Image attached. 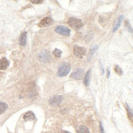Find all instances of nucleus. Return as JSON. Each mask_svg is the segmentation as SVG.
Masks as SVG:
<instances>
[{"instance_id": "obj_1", "label": "nucleus", "mask_w": 133, "mask_h": 133, "mask_svg": "<svg viewBox=\"0 0 133 133\" xmlns=\"http://www.w3.org/2000/svg\"><path fill=\"white\" fill-rule=\"evenodd\" d=\"M71 70V66L68 63L64 62L60 66L58 72V75L60 77H63L68 75Z\"/></svg>"}, {"instance_id": "obj_2", "label": "nucleus", "mask_w": 133, "mask_h": 133, "mask_svg": "<svg viewBox=\"0 0 133 133\" xmlns=\"http://www.w3.org/2000/svg\"><path fill=\"white\" fill-rule=\"evenodd\" d=\"M68 23L71 27L76 30L80 29L83 26L82 20L75 17L69 18L68 19Z\"/></svg>"}, {"instance_id": "obj_3", "label": "nucleus", "mask_w": 133, "mask_h": 133, "mask_svg": "<svg viewBox=\"0 0 133 133\" xmlns=\"http://www.w3.org/2000/svg\"><path fill=\"white\" fill-rule=\"evenodd\" d=\"M74 54L77 58H82L86 55V49L82 46L75 44L74 46Z\"/></svg>"}, {"instance_id": "obj_4", "label": "nucleus", "mask_w": 133, "mask_h": 133, "mask_svg": "<svg viewBox=\"0 0 133 133\" xmlns=\"http://www.w3.org/2000/svg\"><path fill=\"white\" fill-rule=\"evenodd\" d=\"M84 75V70L82 68H77L70 74V77L75 80H81Z\"/></svg>"}, {"instance_id": "obj_5", "label": "nucleus", "mask_w": 133, "mask_h": 133, "mask_svg": "<svg viewBox=\"0 0 133 133\" xmlns=\"http://www.w3.org/2000/svg\"><path fill=\"white\" fill-rule=\"evenodd\" d=\"M55 31L60 35L64 36H69L70 35V30L64 25L57 26L55 29Z\"/></svg>"}, {"instance_id": "obj_6", "label": "nucleus", "mask_w": 133, "mask_h": 133, "mask_svg": "<svg viewBox=\"0 0 133 133\" xmlns=\"http://www.w3.org/2000/svg\"><path fill=\"white\" fill-rule=\"evenodd\" d=\"M63 97L61 96H56L51 98L49 100L50 104L52 106H57L62 103Z\"/></svg>"}, {"instance_id": "obj_7", "label": "nucleus", "mask_w": 133, "mask_h": 133, "mask_svg": "<svg viewBox=\"0 0 133 133\" xmlns=\"http://www.w3.org/2000/svg\"><path fill=\"white\" fill-rule=\"evenodd\" d=\"M51 56L49 52L47 51H44L40 54L39 58L41 62L47 63L51 60Z\"/></svg>"}, {"instance_id": "obj_8", "label": "nucleus", "mask_w": 133, "mask_h": 133, "mask_svg": "<svg viewBox=\"0 0 133 133\" xmlns=\"http://www.w3.org/2000/svg\"><path fill=\"white\" fill-rule=\"evenodd\" d=\"M53 23L54 20L52 18L50 17H46L41 21L39 24L41 26L47 27L52 25Z\"/></svg>"}, {"instance_id": "obj_9", "label": "nucleus", "mask_w": 133, "mask_h": 133, "mask_svg": "<svg viewBox=\"0 0 133 133\" xmlns=\"http://www.w3.org/2000/svg\"><path fill=\"white\" fill-rule=\"evenodd\" d=\"M124 18V16L123 15H120L117 18L116 21L115 22V24L114 25L113 28V32H116L120 27L121 24Z\"/></svg>"}, {"instance_id": "obj_10", "label": "nucleus", "mask_w": 133, "mask_h": 133, "mask_svg": "<svg viewBox=\"0 0 133 133\" xmlns=\"http://www.w3.org/2000/svg\"><path fill=\"white\" fill-rule=\"evenodd\" d=\"M9 62L6 58H3L0 59V70H5L9 66Z\"/></svg>"}, {"instance_id": "obj_11", "label": "nucleus", "mask_w": 133, "mask_h": 133, "mask_svg": "<svg viewBox=\"0 0 133 133\" xmlns=\"http://www.w3.org/2000/svg\"><path fill=\"white\" fill-rule=\"evenodd\" d=\"M27 32H24L21 34L20 36L19 44L22 46H25L26 44L27 37Z\"/></svg>"}, {"instance_id": "obj_12", "label": "nucleus", "mask_w": 133, "mask_h": 133, "mask_svg": "<svg viewBox=\"0 0 133 133\" xmlns=\"http://www.w3.org/2000/svg\"><path fill=\"white\" fill-rule=\"evenodd\" d=\"M91 70L89 69V70L87 71L86 75H85L83 82L86 86H88L89 85L91 77Z\"/></svg>"}, {"instance_id": "obj_13", "label": "nucleus", "mask_w": 133, "mask_h": 133, "mask_svg": "<svg viewBox=\"0 0 133 133\" xmlns=\"http://www.w3.org/2000/svg\"><path fill=\"white\" fill-rule=\"evenodd\" d=\"M23 119L26 121L29 120H33L35 119L36 116L35 114L32 111H29L27 112L23 116Z\"/></svg>"}, {"instance_id": "obj_14", "label": "nucleus", "mask_w": 133, "mask_h": 133, "mask_svg": "<svg viewBox=\"0 0 133 133\" xmlns=\"http://www.w3.org/2000/svg\"><path fill=\"white\" fill-rule=\"evenodd\" d=\"M98 48V47L97 44H94V45H93L91 47V50H90V51L89 55L88 58V60H90L92 59V58L94 56L95 53L97 51Z\"/></svg>"}, {"instance_id": "obj_15", "label": "nucleus", "mask_w": 133, "mask_h": 133, "mask_svg": "<svg viewBox=\"0 0 133 133\" xmlns=\"http://www.w3.org/2000/svg\"><path fill=\"white\" fill-rule=\"evenodd\" d=\"M125 108L127 112L128 118L130 121L132 122L133 121V113H132V110L127 103L125 104Z\"/></svg>"}, {"instance_id": "obj_16", "label": "nucleus", "mask_w": 133, "mask_h": 133, "mask_svg": "<svg viewBox=\"0 0 133 133\" xmlns=\"http://www.w3.org/2000/svg\"><path fill=\"white\" fill-rule=\"evenodd\" d=\"M77 133H90L89 129L84 125H81L77 130Z\"/></svg>"}, {"instance_id": "obj_17", "label": "nucleus", "mask_w": 133, "mask_h": 133, "mask_svg": "<svg viewBox=\"0 0 133 133\" xmlns=\"http://www.w3.org/2000/svg\"><path fill=\"white\" fill-rule=\"evenodd\" d=\"M7 104L3 102H0V114L4 113L7 109Z\"/></svg>"}, {"instance_id": "obj_18", "label": "nucleus", "mask_w": 133, "mask_h": 133, "mask_svg": "<svg viewBox=\"0 0 133 133\" xmlns=\"http://www.w3.org/2000/svg\"><path fill=\"white\" fill-rule=\"evenodd\" d=\"M53 56L57 58H60L61 57L62 52L60 50L56 48L52 52Z\"/></svg>"}, {"instance_id": "obj_19", "label": "nucleus", "mask_w": 133, "mask_h": 133, "mask_svg": "<svg viewBox=\"0 0 133 133\" xmlns=\"http://www.w3.org/2000/svg\"><path fill=\"white\" fill-rule=\"evenodd\" d=\"M125 22V28L128 30L129 32L132 33V28L129 21L128 20H126Z\"/></svg>"}, {"instance_id": "obj_20", "label": "nucleus", "mask_w": 133, "mask_h": 133, "mask_svg": "<svg viewBox=\"0 0 133 133\" xmlns=\"http://www.w3.org/2000/svg\"><path fill=\"white\" fill-rule=\"evenodd\" d=\"M114 70L115 71V72L119 75H121L123 74V71L122 70V69L118 65L115 66V67L114 68Z\"/></svg>"}, {"instance_id": "obj_21", "label": "nucleus", "mask_w": 133, "mask_h": 133, "mask_svg": "<svg viewBox=\"0 0 133 133\" xmlns=\"http://www.w3.org/2000/svg\"><path fill=\"white\" fill-rule=\"evenodd\" d=\"M99 65H100V70H101L102 75H103L104 74V73H105V70H104L103 67V65H102L101 60H100V61H99Z\"/></svg>"}, {"instance_id": "obj_22", "label": "nucleus", "mask_w": 133, "mask_h": 133, "mask_svg": "<svg viewBox=\"0 0 133 133\" xmlns=\"http://www.w3.org/2000/svg\"><path fill=\"white\" fill-rule=\"evenodd\" d=\"M31 2L33 4H42L43 2L44 1L42 0H32Z\"/></svg>"}, {"instance_id": "obj_23", "label": "nucleus", "mask_w": 133, "mask_h": 133, "mask_svg": "<svg viewBox=\"0 0 133 133\" xmlns=\"http://www.w3.org/2000/svg\"><path fill=\"white\" fill-rule=\"evenodd\" d=\"M100 133H104V129L101 122H100Z\"/></svg>"}, {"instance_id": "obj_24", "label": "nucleus", "mask_w": 133, "mask_h": 133, "mask_svg": "<svg viewBox=\"0 0 133 133\" xmlns=\"http://www.w3.org/2000/svg\"><path fill=\"white\" fill-rule=\"evenodd\" d=\"M110 75H111V72H110L109 69H107V78H109L110 77Z\"/></svg>"}, {"instance_id": "obj_25", "label": "nucleus", "mask_w": 133, "mask_h": 133, "mask_svg": "<svg viewBox=\"0 0 133 133\" xmlns=\"http://www.w3.org/2000/svg\"><path fill=\"white\" fill-rule=\"evenodd\" d=\"M62 133H71L70 132H68V131H63Z\"/></svg>"}]
</instances>
